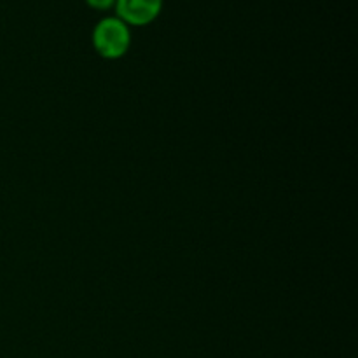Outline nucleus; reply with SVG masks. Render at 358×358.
<instances>
[{"mask_svg":"<svg viewBox=\"0 0 358 358\" xmlns=\"http://www.w3.org/2000/svg\"><path fill=\"white\" fill-rule=\"evenodd\" d=\"M93 48L101 58L119 59L128 52L131 45V31L124 21L117 16H107L93 28Z\"/></svg>","mask_w":358,"mask_h":358,"instance_id":"f257e3e1","label":"nucleus"},{"mask_svg":"<svg viewBox=\"0 0 358 358\" xmlns=\"http://www.w3.org/2000/svg\"><path fill=\"white\" fill-rule=\"evenodd\" d=\"M164 0H115V16L128 27H145L163 10Z\"/></svg>","mask_w":358,"mask_h":358,"instance_id":"f03ea898","label":"nucleus"},{"mask_svg":"<svg viewBox=\"0 0 358 358\" xmlns=\"http://www.w3.org/2000/svg\"><path fill=\"white\" fill-rule=\"evenodd\" d=\"M86 3L91 7V9L108 10L115 6V0H86Z\"/></svg>","mask_w":358,"mask_h":358,"instance_id":"7ed1b4c3","label":"nucleus"}]
</instances>
